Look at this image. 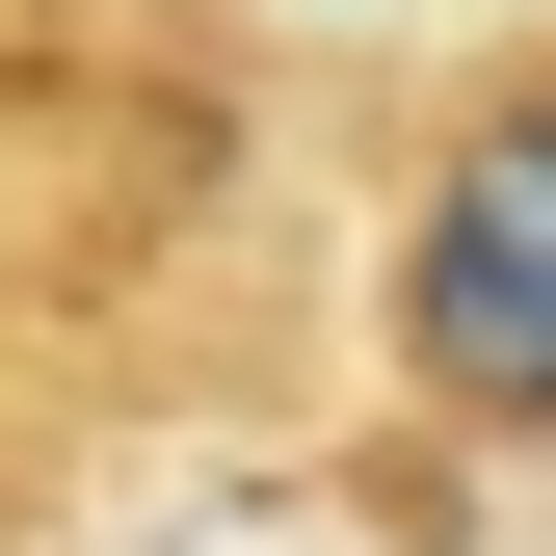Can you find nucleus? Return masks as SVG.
<instances>
[{
    "instance_id": "nucleus-2",
    "label": "nucleus",
    "mask_w": 556,
    "mask_h": 556,
    "mask_svg": "<svg viewBox=\"0 0 556 556\" xmlns=\"http://www.w3.org/2000/svg\"><path fill=\"white\" fill-rule=\"evenodd\" d=\"M27 477H53V451H27V425H0V556H27Z\"/></svg>"
},
{
    "instance_id": "nucleus-1",
    "label": "nucleus",
    "mask_w": 556,
    "mask_h": 556,
    "mask_svg": "<svg viewBox=\"0 0 556 556\" xmlns=\"http://www.w3.org/2000/svg\"><path fill=\"white\" fill-rule=\"evenodd\" d=\"M371 397L451 477H556V27H477L371 213Z\"/></svg>"
}]
</instances>
